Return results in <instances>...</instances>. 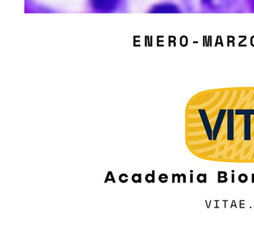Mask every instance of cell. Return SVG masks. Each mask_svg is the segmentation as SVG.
<instances>
[{"label": "cell", "instance_id": "1", "mask_svg": "<svg viewBox=\"0 0 254 240\" xmlns=\"http://www.w3.org/2000/svg\"><path fill=\"white\" fill-rule=\"evenodd\" d=\"M93 10L98 12H117L123 6L124 0H89Z\"/></svg>", "mask_w": 254, "mask_h": 240}, {"label": "cell", "instance_id": "2", "mask_svg": "<svg viewBox=\"0 0 254 240\" xmlns=\"http://www.w3.org/2000/svg\"><path fill=\"white\" fill-rule=\"evenodd\" d=\"M149 12L152 13H179L181 9L173 1H162L152 6Z\"/></svg>", "mask_w": 254, "mask_h": 240}, {"label": "cell", "instance_id": "3", "mask_svg": "<svg viewBox=\"0 0 254 240\" xmlns=\"http://www.w3.org/2000/svg\"><path fill=\"white\" fill-rule=\"evenodd\" d=\"M199 114H200L201 120H202V123H203L204 127H205L209 141H212L213 140V130H212L211 125H210V121H209L208 118H207L206 111L200 109V110H199Z\"/></svg>", "mask_w": 254, "mask_h": 240}, {"label": "cell", "instance_id": "4", "mask_svg": "<svg viewBox=\"0 0 254 240\" xmlns=\"http://www.w3.org/2000/svg\"><path fill=\"white\" fill-rule=\"evenodd\" d=\"M228 141L234 139V111H228Z\"/></svg>", "mask_w": 254, "mask_h": 240}, {"label": "cell", "instance_id": "5", "mask_svg": "<svg viewBox=\"0 0 254 240\" xmlns=\"http://www.w3.org/2000/svg\"><path fill=\"white\" fill-rule=\"evenodd\" d=\"M226 110H221L218 114V118H217L216 122H215L214 129L213 130V140H216L218 137V133H219L220 129L223 123L224 117L226 116Z\"/></svg>", "mask_w": 254, "mask_h": 240}, {"label": "cell", "instance_id": "6", "mask_svg": "<svg viewBox=\"0 0 254 240\" xmlns=\"http://www.w3.org/2000/svg\"><path fill=\"white\" fill-rule=\"evenodd\" d=\"M251 116L250 114L244 115V140L250 141L252 138L251 135Z\"/></svg>", "mask_w": 254, "mask_h": 240}, {"label": "cell", "instance_id": "7", "mask_svg": "<svg viewBox=\"0 0 254 240\" xmlns=\"http://www.w3.org/2000/svg\"><path fill=\"white\" fill-rule=\"evenodd\" d=\"M236 115H246V114H250L254 115V110H236L235 111Z\"/></svg>", "mask_w": 254, "mask_h": 240}, {"label": "cell", "instance_id": "8", "mask_svg": "<svg viewBox=\"0 0 254 240\" xmlns=\"http://www.w3.org/2000/svg\"><path fill=\"white\" fill-rule=\"evenodd\" d=\"M219 174V178H218V183H225V182H227L228 179L226 178V175H227V173L225 172H218Z\"/></svg>", "mask_w": 254, "mask_h": 240}, {"label": "cell", "instance_id": "9", "mask_svg": "<svg viewBox=\"0 0 254 240\" xmlns=\"http://www.w3.org/2000/svg\"><path fill=\"white\" fill-rule=\"evenodd\" d=\"M108 182H112V183H116L115 180H114L113 173H112V171L108 172L107 176L105 179L104 183H107Z\"/></svg>", "mask_w": 254, "mask_h": 240}, {"label": "cell", "instance_id": "10", "mask_svg": "<svg viewBox=\"0 0 254 240\" xmlns=\"http://www.w3.org/2000/svg\"><path fill=\"white\" fill-rule=\"evenodd\" d=\"M145 180L148 183H154V171H152V174H147L145 177Z\"/></svg>", "mask_w": 254, "mask_h": 240}, {"label": "cell", "instance_id": "11", "mask_svg": "<svg viewBox=\"0 0 254 240\" xmlns=\"http://www.w3.org/2000/svg\"><path fill=\"white\" fill-rule=\"evenodd\" d=\"M131 180L134 182V183H141V174H134L131 177Z\"/></svg>", "mask_w": 254, "mask_h": 240}, {"label": "cell", "instance_id": "12", "mask_svg": "<svg viewBox=\"0 0 254 240\" xmlns=\"http://www.w3.org/2000/svg\"><path fill=\"white\" fill-rule=\"evenodd\" d=\"M119 180H120V183H126L128 180V175L127 174H121Z\"/></svg>", "mask_w": 254, "mask_h": 240}, {"label": "cell", "instance_id": "13", "mask_svg": "<svg viewBox=\"0 0 254 240\" xmlns=\"http://www.w3.org/2000/svg\"><path fill=\"white\" fill-rule=\"evenodd\" d=\"M159 180H160V183H166L167 180H168V177L165 174H161L160 176H159Z\"/></svg>", "mask_w": 254, "mask_h": 240}, {"label": "cell", "instance_id": "14", "mask_svg": "<svg viewBox=\"0 0 254 240\" xmlns=\"http://www.w3.org/2000/svg\"><path fill=\"white\" fill-rule=\"evenodd\" d=\"M197 181L200 183H205L206 182V175H202V174L198 175V176H197Z\"/></svg>", "mask_w": 254, "mask_h": 240}, {"label": "cell", "instance_id": "15", "mask_svg": "<svg viewBox=\"0 0 254 240\" xmlns=\"http://www.w3.org/2000/svg\"><path fill=\"white\" fill-rule=\"evenodd\" d=\"M239 180L241 183H245L248 180L247 175H245V174H241V175L239 176Z\"/></svg>", "mask_w": 254, "mask_h": 240}]
</instances>
